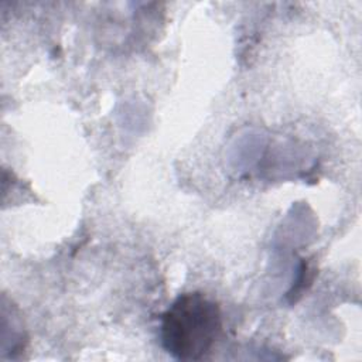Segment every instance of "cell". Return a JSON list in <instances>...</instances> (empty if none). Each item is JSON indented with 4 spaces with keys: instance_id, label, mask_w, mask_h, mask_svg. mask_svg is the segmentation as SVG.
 I'll return each instance as SVG.
<instances>
[{
    "instance_id": "obj_1",
    "label": "cell",
    "mask_w": 362,
    "mask_h": 362,
    "mask_svg": "<svg viewBox=\"0 0 362 362\" xmlns=\"http://www.w3.org/2000/svg\"><path fill=\"white\" fill-rule=\"evenodd\" d=\"M221 331V308L202 293L178 296L161 315V345L178 361L202 359L215 345Z\"/></svg>"
}]
</instances>
